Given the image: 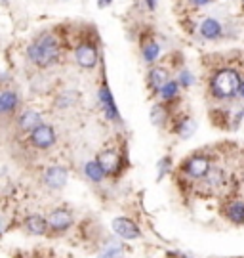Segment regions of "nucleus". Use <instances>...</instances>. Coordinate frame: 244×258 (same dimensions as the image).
<instances>
[{
  "label": "nucleus",
  "mask_w": 244,
  "mask_h": 258,
  "mask_svg": "<svg viewBox=\"0 0 244 258\" xmlns=\"http://www.w3.org/2000/svg\"><path fill=\"white\" fill-rule=\"evenodd\" d=\"M61 54V44L54 33H42L27 46L29 61L40 69L54 65L59 59Z\"/></svg>",
  "instance_id": "f257e3e1"
},
{
  "label": "nucleus",
  "mask_w": 244,
  "mask_h": 258,
  "mask_svg": "<svg viewBox=\"0 0 244 258\" xmlns=\"http://www.w3.org/2000/svg\"><path fill=\"white\" fill-rule=\"evenodd\" d=\"M240 83H242V79H240V73L236 69H231V67L217 69L210 79V94L219 102L233 100L235 96H238Z\"/></svg>",
  "instance_id": "f03ea898"
},
{
  "label": "nucleus",
  "mask_w": 244,
  "mask_h": 258,
  "mask_svg": "<svg viewBox=\"0 0 244 258\" xmlns=\"http://www.w3.org/2000/svg\"><path fill=\"white\" fill-rule=\"evenodd\" d=\"M98 59H100V52H98V46L94 42H78L76 48H74V61L80 65L82 69H94L98 65Z\"/></svg>",
  "instance_id": "7ed1b4c3"
},
{
  "label": "nucleus",
  "mask_w": 244,
  "mask_h": 258,
  "mask_svg": "<svg viewBox=\"0 0 244 258\" xmlns=\"http://www.w3.org/2000/svg\"><path fill=\"white\" fill-rule=\"evenodd\" d=\"M210 168H212V163L206 155H193L185 159V163L181 165V170L193 180H202L210 172Z\"/></svg>",
  "instance_id": "20e7f679"
},
{
  "label": "nucleus",
  "mask_w": 244,
  "mask_h": 258,
  "mask_svg": "<svg viewBox=\"0 0 244 258\" xmlns=\"http://www.w3.org/2000/svg\"><path fill=\"white\" fill-rule=\"evenodd\" d=\"M31 144H33V148L36 149H50L52 146L55 144V130L50 126V124H40V126H36L33 132H31Z\"/></svg>",
  "instance_id": "39448f33"
},
{
  "label": "nucleus",
  "mask_w": 244,
  "mask_h": 258,
  "mask_svg": "<svg viewBox=\"0 0 244 258\" xmlns=\"http://www.w3.org/2000/svg\"><path fill=\"white\" fill-rule=\"evenodd\" d=\"M98 102H100L101 109H103V113H105V117H107L109 120H113V122H122L120 113H118V109H117V103L113 100V94H111L107 84H101L100 86V90H98Z\"/></svg>",
  "instance_id": "423d86ee"
},
{
  "label": "nucleus",
  "mask_w": 244,
  "mask_h": 258,
  "mask_svg": "<svg viewBox=\"0 0 244 258\" xmlns=\"http://www.w3.org/2000/svg\"><path fill=\"white\" fill-rule=\"evenodd\" d=\"M96 161L103 168L105 176L118 174V170L122 168V157H120V153H118L117 149H105V151H101Z\"/></svg>",
  "instance_id": "0eeeda50"
},
{
  "label": "nucleus",
  "mask_w": 244,
  "mask_h": 258,
  "mask_svg": "<svg viewBox=\"0 0 244 258\" xmlns=\"http://www.w3.org/2000/svg\"><path fill=\"white\" fill-rule=\"evenodd\" d=\"M113 231L117 233L120 239H126V241H134L137 237H141V230L137 228V224L130 218H115L113 220Z\"/></svg>",
  "instance_id": "6e6552de"
},
{
  "label": "nucleus",
  "mask_w": 244,
  "mask_h": 258,
  "mask_svg": "<svg viewBox=\"0 0 244 258\" xmlns=\"http://www.w3.org/2000/svg\"><path fill=\"white\" fill-rule=\"evenodd\" d=\"M48 224H50V230L57 231V233L67 231L69 228H71V224H72V212L69 211V209H65V207L54 209V211L50 212Z\"/></svg>",
  "instance_id": "1a4fd4ad"
},
{
  "label": "nucleus",
  "mask_w": 244,
  "mask_h": 258,
  "mask_svg": "<svg viewBox=\"0 0 244 258\" xmlns=\"http://www.w3.org/2000/svg\"><path fill=\"white\" fill-rule=\"evenodd\" d=\"M67 180H69V172H67L65 166H50L44 172V184L50 189H61V187H65Z\"/></svg>",
  "instance_id": "9d476101"
},
{
  "label": "nucleus",
  "mask_w": 244,
  "mask_h": 258,
  "mask_svg": "<svg viewBox=\"0 0 244 258\" xmlns=\"http://www.w3.org/2000/svg\"><path fill=\"white\" fill-rule=\"evenodd\" d=\"M199 33L204 40H217V38L223 35V27H221V23L217 19L206 18L200 21Z\"/></svg>",
  "instance_id": "9b49d317"
},
{
  "label": "nucleus",
  "mask_w": 244,
  "mask_h": 258,
  "mask_svg": "<svg viewBox=\"0 0 244 258\" xmlns=\"http://www.w3.org/2000/svg\"><path fill=\"white\" fill-rule=\"evenodd\" d=\"M40 124H42V115L35 109H25L18 117V128L23 132H33Z\"/></svg>",
  "instance_id": "f8f14e48"
},
{
  "label": "nucleus",
  "mask_w": 244,
  "mask_h": 258,
  "mask_svg": "<svg viewBox=\"0 0 244 258\" xmlns=\"http://www.w3.org/2000/svg\"><path fill=\"white\" fill-rule=\"evenodd\" d=\"M23 226H25L27 233H31V235H44L46 231L50 230L48 220L40 214H29L27 218L23 220Z\"/></svg>",
  "instance_id": "ddd939ff"
},
{
  "label": "nucleus",
  "mask_w": 244,
  "mask_h": 258,
  "mask_svg": "<svg viewBox=\"0 0 244 258\" xmlns=\"http://www.w3.org/2000/svg\"><path fill=\"white\" fill-rule=\"evenodd\" d=\"M168 81H170V79H168V71H166L164 67H151L149 73H147V84H149V88L156 94L160 92V88H162Z\"/></svg>",
  "instance_id": "4468645a"
},
{
  "label": "nucleus",
  "mask_w": 244,
  "mask_h": 258,
  "mask_svg": "<svg viewBox=\"0 0 244 258\" xmlns=\"http://www.w3.org/2000/svg\"><path fill=\"white\" fill-rule=\"evenodd\" d=\"M223 214L229 222H233L236 226L244 224V201L240 199H233L223 207Z\"/></svg>",
  "instance_id": "2eb2a0df"
},
{
  "label": "nucleus",
  "mask_w": 244,
  "mask_h": 258,
  "mask_svg": "<svg viewBox=\"0 0 244 258\" xmlns=\"http://www.w3.org/2000/svg\"><path fill=\"white\" fill-rule=\"evenodd\" d=\"M19 96L14 90H4L0 92V115H12L18 109Z\"/></svg>",
  "instance_id": "dca6fc26"
},
{
  "label": "nucleus",
  "mask_w": 244,
  "mask_h": 258,
  "mask_svg": "<svg viewBox=\"0 0 244 258\" xmlns=\"http://www.w3.org/2000/svg\"><path fill=\"white\" fill-rule=\"evenodd\" d=\"M202 184L206 189H217V187H223L225 184V176H223V170L221 168H217V166H212L210 168V172L204 178H202Z\"/></svg>",
  "instance_id": "f3484780"
},
{
  "label": "nucleus",
  "mask_w": 244,
  "mask_h": 258,
  "mask_svg": "<svg viewBox=\"0 0 244 258\" xmlns=\"http://www.w3.org/2000/svg\"><path fill=\"white\" fill-rule=\"evenodd\" d=\"M174 132L180 138H191L197 132V122L191 119V117H181L178 120V124H174Z\"/></svg>",
  "instance_id": "a211bd4d"
},
{
  "label": "nucleus",
  "mask_w": 244,
  "mask_h": 258,
  "mask_svg": "<svg viewBox=\"0 0 244 258\" xmlns=\"http://www.w3.org/2000/svg\"><path fill=\"white\" fill-rule=\"evenodd\" d=\"M141 55H143L145 63L153 65L156 59H158V55H160V46H158V42H154V40H147L143 42V46H141Z\"/></svg>",
  "instance_id": "6ab92c4d"
},
{
  "label": "nucleus",
  "mask_w": 244,
  "mask_h": 258,
  "mask_svg": "<svg viewBox=\"0 0 244 258\" xmlns=\"http://www.w3.org/2000/svg\"><path fill=\"white\" fill-rule=\"evenodd\" d=\"M180 88L181 86H180L178 81H168V83L160 88L158 96H160V100H162V102H172V100H176V98L180 96Z\"/></svg>",
  "instance_id": "aec40b11"
},
{
  "label": "nucleus",
  "mask_w": 244,
  "mask_h": 258,
  "mask_svg": "<svg viewBox=\"0 0 244 258\" xmlns=\"http://www.w3.org/2000/svg\"><path fill=\"white\" fill-rule=\"evenodd\" d=\"M84 174L88 176L92 182H96V184H100L101 180L105 178V172H103V168L100 166L98 161H88L84 165Z\"/></svg>",
  "instance_id": "412c9836"
},
{
  "label": "nucleus",
  "mask_w": 244,
  "mask_h": 258,
  "mask_svg": "<svg viewBox=\"0 0 244 258\" xmlns=\"http://www.w3.org/2000/svg\"><path fill=\"white\" fill-rule=\"evenodd\" d=\"M168 117H170V113H168V107L164 105V103H156L153 105V109H151V120H153V124H164V122H168Z\"/></svg>",
  "instance_id": "4be33fe9"
},
{
  "label": "nucleus",
  "mask_w": 244,
  "mask_h": 258,
  "mask_svg": "<svg viewBox=\"0 0 244 258\" xmlns=\"http://www.w3.org/2000/svg\"><path fill=\"white\" fill-rule=\"evenodd\" d=\"M98 258H124V249L120 243H109Z\"/></svg>",
  "instance_id": "5701e85b"
},
{
  "label": "nucleus",
  "mask_w": 244,
  "mask_h": 258,
  "mask_svg": "<svg viewBox=\"0 0 244 258\" xmlns=\"http://www.w3.org/2000/svg\"><path fill=\"white\" fill-rule=\"evenodd\" d=\"M170 168H172V159L170 157H162L160 161H158V180H162L164 176L170 172Z\"/></svg>",
  "instance_id": "b1692460"
},
{
  "label": "nucleus",
  "mask_w": 244,
  "mask_h": 258,
  "mask_svg": "<svg viewBox=\"0 0 244 258\" xmlns=\"http://www.w3.org/2000/svg\"><path fill=\"white\" fill-rule=\"evenodd\" d=\"M178 83H180V86H183V88H189L191 84H195V77H193L191 71H181L180 77H178Z\"/></svg>",
  "instance_id": "393cba45"
},
{
  "label": "nucleus",
  "mask_w": 244,
  "mask_h": 258,
  "mask_svg": "<svg viewBox=\"0 0 244 258\" xmlns=\"http://www.w3.org/2000/svg\"><path fill=\"white\" fill-rule=\"evenodd\" d=\"M212 2H214V0H187V4L193 6V8H204V6H208Z\"/></svg>",
  "instance_id": "a878e982"
},
{
  "label": "nucleus",
  "mask_w": 244,
  "mask_h": 258,
  "mask_svg": "<svg viewBox=\"0 0 244 258\" xmlns=\"http://www.w3.org/2000/svg\"><path fill=\"white\" fill-rule=\"evenodd\" d=\"M143 2H145V6H147L149 10L156 8V0H143Z\"/></svg>",
  "instance_id": "bb28decb"
},
{
  "label": "nucleus",
  "mask_w": 244,
  "mask_h": 258,
  "mask_svg": "<svg viewBox=\"0 0 244 258\" xmlns=\"http://www.w3.org/2000/svg\"><path fill=\"white\" fill-rule=\"evenodd\" d=\"M111 2H113V0H98V6H100V8H107V6H111Z\"/></svg>",
  "instance_id": "cd10ccee"
},
{
  "label": "nucleus",
  "mask_w": 244,
  "mask_h": 258,
  "mask_svg": "<svg viewBox=\"0 0 244 258\" xmlns=\"http://www.w3.org/2000/svg\"><path fill=\"white\" fill-rule=\"evenodd\" d=\"M238 98H242L244 100V81L240 83V86H238Z\"/></svg>",
  "instance_id": "c85d7f7f"
},
{
  "label": "nucleus",
  "mask_w": 244,
  "mask_h": 258,
  "mask_svg": "<svg viewBox=\"0 0 244 258\" xmlns=\"http://www.w3.org/2000/svg\"><path fill=\"white\" fill-rule=\"evenodd\" d=\"M170 256H172V258H189L187 254H181V252H172Z\"/></svg>",
  "instance_id": "c756f323"
}]
</instances>
